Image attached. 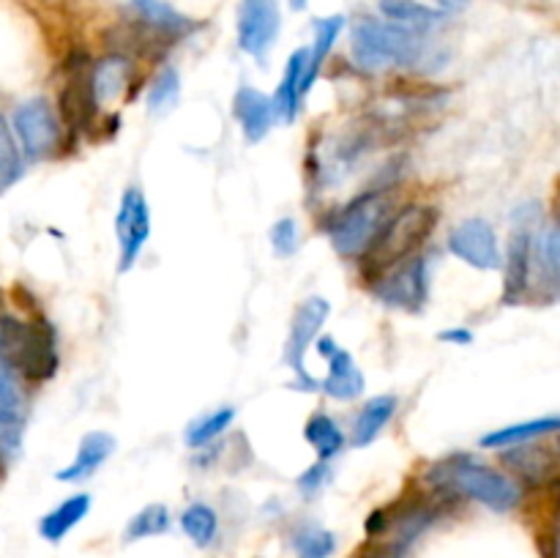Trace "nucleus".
<instances>
[{"label": "nucleus", "mask_w": 560, "mask_h": 558, "mask_svg": "<svg viewBox=\"0 0 560 558\" xmlns=\"http://www.w3.org/2000/svg\"><path fill=\"white\" fill-rule=\"evenodd\" d=\"M350 55L361 69H386V66H413L424 55L421 33L399 27L394 22L359 20L350 31Z\"/></svg>", "instance_id": "nucleus-3"}, {"label": "nucleus", "mask_w": 560, "mask_h": 558, "mask_svg": "<svg viewBox=\"0 0 560 558\" xmlns=\"http://www.w3.org/2000/svg\"><path fill=\"white\" fill-rule=\"evenodd\" d=\"M430 481L438 490H446L452 496L474 498L492 512H512L523 498L520 487L506 474L490 468L470 454H452L448 460L438 463L432 468Z\"/></svg>", "instance_id": "nucleus-1"}, {"label": "nucleus", "mask_w": 560, "mask_h": 558, "mask_svg": "<svg viewBox=\"0 0 560 558\" xmlns=\"http://www.w3.org/2000/svg\"><path fill=\"white\" fill-rule=\"evenodd\" d=\"M14 135L27 159H49L60 146V120L47 98H27L14 109Z\"/></svg>", "instance_id": "nucleus-7"}, {"label": "nucleus", "mask_w": 560, "mask_h": 558, "mask_svg": "<svg viewBox=\"0 0 560 558\" xmlns=\"http://www.w3.org/2000/svg\"><path fill=\"white\" fill-rule=\"evenodd\" d=\"M304 435L306 441L312 443V449L317 452V457L326 460V463L331 457H337L345 446V432L339 430V425L328 414L312 416L304 427Z\"/></svg>", "instance_id": "nucleus-25"}, {"label": "nucleus", "mask_w": 560, "mask_h": 558, "mask_svg": "<svg viewBox=\"0 0 560 558\" xmlns=\"http://www.w3.org/2000/svg\"><path fill=\"white\" fill-rule=\"evenodd\" d=\"M448 252L479 271H495L503 266V252L498 233L487 219L470 217L459 222L448 235Z\"/></svg>", "instance_id": "nucleus-10"}, {"label": "nucleus", "mask_w": 560, "mask_h": 558, "mask_svg": "<svg viewBox=\"0 0 560 558\" xmlns=\"http://www.w3.org/2000/svg\"><path fill=\"white\" fill-rule=\"evenodd\" d=\"M438 224V211L427 206H410L405 211L388 217V222L383 224L377 239L372 241L370 249L364 252L366 271H375L381 277L386 268H392L394 263L405 260V257L416 255L421 244L427 241V235L435 230Z\"/></svg>", "instance_id": "nucleus-4"}, {"label": "nucleus", "mask_w": 560, "mask_h": 558, "mask_svg": "<svg viewBox=\"0 0 560 558\" xmlns=\"http://www.w3.org/2000/svg\"><path fill=\"white\" fill-rule=\"evenodd\" d=\"M88 512H91V496L88 492H74L63 503H58L52 512L44 514L42 523H38V534L47 542L58 545V542H63L69 536V531L74 525H80L88 518Z\"/></svg>", "instance_id": "nucleus-20"}, {"label": "nucleus", "mask_w": 560, "mask_h": 558, "mask_svg": "<svg viewBox=\"0 0 560 558\" xmlns=\"http://www.w3.org/2000/svg\"><path fill=\"white\" fill-rule=\"evenodd\" d=\"M170 531V509L164 503H148L126 525V542H140L148 536H162Z\"/></svg>", "instance_id": "nucleus-29"}, {"label": "nucleus", "mask_w": 560, "mask_h": 558, "mask_svg": "<svg viewBox=\"0 0 560 558\" xmlns=\"http://www.w3.org/2000/svg\"><path fill=\"white\" fill-rule=\"evenodd\" d=\"M180 98V74L175 66H164L159 77L153 80L151 91H148V109L151 113H164L173 109Z\"/></svg>", "instance_id": "nucleus-32"}, {"label": "nucleus", "mask_w": 560, "mask_h": 558, "mask_svg": "<svg viewBox=\"0 0 560 558\" xmlns=\"http://www.w3.org/2000/svg\"><path fill=\"white\" fill-rule=\"evenodd\" d=\"M233 115L238 120L241 131H244L246 142H252V146L260 142L271 131L273 118H277L273 115L271 96H266V93L252 85L238 88V93L233 98Z\"/></svg>", "instance_id": "nucleus-15"}, {"label": "nucleus", "mask_w": 560, "mask_h": 558, "mask_svg": "<svg viewBox=\"0 0 560 558\" xmlns=\"http://www.w3.org/2000/svg\"><path fill=\"white\" fill-rule=\"evenodd\" d=\"M345 25H348L345 14H331V16H323V20H315V42H312V47H310V82L312 85H315L317 71H320V66L326 63L328 53L334 49L337 38L342 36Z\"/></svg>", "instance_id": "nucleus-26"}, {"label": "nucleus", "mask_w": 560, "mask_h": 558, "mask_svg": "<svg viewBox=\"0 0 560 558\" xmlns=\"http://www.w3.org/2000/svg\"><path fill=\"white\" fill-rule=\"evenodd\" d=\"M115 235H118V274H126L140 260L151 239V206L140 189H126L120 197L118 217H115Z\"/></svg>", "instance_id": "nucleus-9"}, {"label": "nucleus", "mask_w": 560, "mask_h": 558, "mask_svg": "<svg viewBox=\"0 0 560 558\" xmlns=\"http://www.w3.org/2000/svg\"><path fill=\"white\" fill-rule=\"evenodd\" d=\"M0 359L31 381H47L58 370L55 332L47 321H14L0 317Z\"/></svg>", "instance_id": "nucleus-2"}, {"label": "nucleus", "mask_w": 560, "mask_h": 558, "mask_svg": "<svg viewBox=\"0 0 560 558\" xmlns=\"http://www.w3.org/2000/svg\"><path fill=\"white\" fill-rule=\"evenodd\" d=\"M282 14L277 0H241L238 5V47L255 60H262L279 38Z\"/></svg>", "instance_id": "nucleus-11"}, {"label": "nucleus", "mask_w": 560, "mask_h": 558, "mask_svg": "<svg viewBox=\"0 0 560 558\" xmlns=\"http://www.w3.org/2000/svg\"><path fill=\"white\" fill-rule=\"evenodd\" d=\"M306 3H310V0H290V9H293V11H304Z\"/></svg>", "instance_id": "nucleus-40"}, {"label": "nucleus", "mask_w": 560, "mask_h": 558, "mask_svg": "<svg viewBox=\"0 0 560 558\" xmlns=\"http://www.w3.org/2000/svg\"><path fill=\"white\" fill-rule=\"evenodd\" d=\"M328 476H331V468H328L326 460H317L315 465H310V468L304 470V474L299 476V490L304 492V496H317V492L326 487Z\"/></svg>", "instance_id": "nucleus-36"}, {"label": "nucleus", "mask_w": 560, "mask_h": 558, "mask_svg": "<svg viewBox=\"0 0 560 558\" xmlns=\"http://www.w3.org/2000/svg\"><path fill=\"white\" fill-rule=\"evenodd\" d=\"M392 200L383 191H366L350 200L328 224V239L337 255L359 257L370 249L383 224L388 222Z\"/></svg>", "instance_id": "nucleus-5"}, {"label": "nucleus", "mask_w": 560, "mask_h": 558, "mask_svg": "<svg viewBox=\"0 0 560 558\" xmlns=\"http://www.w3.org/2000/svg\"><path fill=\"white\" fill-rule=\"evenodd\" d=\"M0 474H3V452H0Z\"/></svg>", "instance_id": "nucleus-41"}, {"label": "nucleus", "mask_w": 560, "mask_h": 558, "mask_svg": "<svg viewBox=\"0 0 560 558\" xmlns=\"http://www.w3.org/2000/svg\"><path fill=\"white\" fill-rule=\"evenodd\" d=\"M233 421H235V408H230V405L197 416V419L191 421L189 427H186V435H184L186 446H189V449L208 446V443L217 441L222 432H228Z\"/></svg>", "instance_id": "nucleus-24"}, {"label": "nucleus", "mask_w": 560, "mask_h": 558, "mask_svg": "<svg viewBox=\"0 0 560 558\" xmlns=\"http://www.w3.org/2000/svg\"><path fill=\"white\" fill-rule=\"evenodd\" d=\"M560 419L558 416H545V419H534V421H523V425H509L501 427V430H492L481 438V446L485 449H512V446H523V443L536 441V438H545L558 432Z\"/></svg>", "instance_id": "nucleus-22"}, {"label": "nucleus", "mask_w": 560, "mask_h": 558, "mask_svg": "<svg viewBox=\"0 0 560 558\" xmlns=\"http://www.w3.org/2000/svg\"><path fill=\"white\" fill-rule=\"evenodd\" d=\"M328 315H331V304H328L323 295H312V299H306L304 304L295 310L293 323H290L288 345H284V361H288L290 370L299 375V388H304V392H315V388H320V383L306 372L304 356H306V348H310V345L317 339V334H320L323 323L328 321Z\"/></svg>", "instance_id": "nucleus-8"}, {"label": "nucleus", "mask_w": 560, "mask_h": 558, "mask_svg": "<svg viewBox=\"0 0 560 558\" xmlns=\"http://www.w3.org/2000/svg\"><path fill=\"white\" fill-rule=\"evenodd\" d=\"M438 339H441V342H448V345H470L474 342V332L465 326L443 328V332L438 334Z\"/></svg>", "instance_id": "nucleus-37"}, {"label": "nucleus", "mask_w": 560, "mask_h": 558, "mask_svg": "<svg viewBox=\"0 0 560 558\" xmlns=\"http://www.w3.org/2000/svg\"><path fill=\"white\" fill-rule=\"evenodd\" d=\"M25 419V392L20 386V377L0 359V452L14 454L20 449Z\"/></svg>", "instance_id": "nucleus-13"}, {"label": "nucleus", "mask_w": 560, "mask_h": 558, "mask_svg": "<svg viewBox=\"0 0 560 558\" xmlns=\"http://www.w3.org/2000/svg\"><path fill=\"white\" fill-rule=\"evenodd\" d=\"M315 345H317V353H320L323 359H331V353H334V350L339 348V345L334 342L331 337H320V339H315Z\"/></svg>", "instance_id": "nucleus-38"}, {"label": "nucleus", "mask_w": 560, "mask_h": 558, "mask_svg": "<svg viewBox=\"0 0 560 558\" xmlns=\"http://www.w3.org/2000/svg\"><path fill=\"white\" fill-rule=\"evenodd\" d=\"M271 246L279 257H290L299 249V224L295 219L284 217L271 228Z\"/></svg>", "instance_id": "nucleus-35"}, {"label": "nucleus", "mask_w": 560, "mask_h": 558, "mask_svg": "<svg viewBox=\"0 0 560 558\" xmlns=\"http://www.w3.org/2000/svg\"><path fill=\"white\" fill-rule=\"evenodd\" d=\"M113 452H115V438L109 435V432H102V430L88 432V435L80 441V446H77L74 460H71L66 468H60L58 474H55V479L58 481L91 479V476L96 474L109 457H113Z\"/></svg>", "instance_id": "nucleus-16"}, {"label": "nucleus", "mask_w": 560, "mask_h": 558, "mask_svg": "<svg viewBox=\"0 0 560 558\" xmlns=\"http://www.w3.org/2000/svg\"><path fill=\"white\" fill-rule=\"evenodd\" d=\"M326 361H328V372H326V377H323L320 388L328 394V397L350 403V399H355L364 394L366 377H364V372L359 370V364H355V359L348 353V350L337 348L331 353V359H326Z\"/></svg>", "instance_id": "nucleus-18"}, {"label": "nucleus", "mask_w": 560, "mask_h": 558, "mask_svg": "<svg viewBox=\"0 0 560 558\" xmlns=\"http://www.w3.org/2000/svg\"><path fill=\"white\" fill-rule=\"evenodd\" d=\"M534 260H539V271L545 274L547 282L558 284V271H560V235L556 224L539 233V239L534 241Z\"/></svg>", "instance_id": "nucleus-34"}, {"label": "nucleus", "mask_w": 560, "mask_h": 558, "mask_svg": "<svg viewBox=\"0 0 560 558\" xmlns=\"http://www.w3.org/2000/svg\"><path fill=\"white\" fill-rule=\"evenodd\" d=\"M310 47H301L290 55L288 66H284V77L279 82L277 93H273V115L282 118L284 124H293L299 118V109L304 96L310 93Z\"/></svg>", "instance_id": "nucleus-14"}, {"label": "nucleus", "mask_w": 560, "mask_h": 558, "mask_svg": "<svg viewBox=\"0 0 560 558\" xmlns=\"http://www.w3.org/2000/svg\"><path fill=\"white\" fill-rule=\"evenodd\" d=\"M96 96H93L91 71H74L60 91V118L71 129H88L93 113H96Z\"/></svg>", "instance_id": "nucleus-17"}, {"label": "nucleus", "mask_w": 560, "mask_h": 558, "mask_svg": "<svg viewBox=\"0 0 560 558\" xmlns=\"http://www.w3.org/2000/svg\"><path fill=\"white\" fill-rule=\"evenodd\" d=\"M381 14L394 25L408 27L413 33H427L446 20L441 9H430L419 0H381Z\"/></svg>", "instance_id": "nucleus-21"}, {"label": "nucleus", "mask_w": 560, "mask_h": 558, "mask_svg": "<svg viewBox=\"0 0 560 558\" xmlns=\"http://www.w3.org/2000/svg\"><path fill=\"white\" fill-rule=\"evenodd\" d=\"M435 3L443 14H452V11H463L470 0H435Z\"/></svg>", "instance_id": "nucleus-39"}, {"label": "nucleus", "mask_w": 560, "mask_h": 558, "mask_svg": "<svg viewBox=\"0 0 560 558\" xmlns=\"http://www.w3.org/2000/svg\"><path fill=\"white\" fill-rule=\"evenodd\" d=\"M397 414V397L394 394H377V397L366 399L361 405V410L353 419V435H350V443L355 449H364L386 430L388 421Z\"/></svg>", "instance_id": "nucleus-19"}, {"label": "nucleus", "mask_w": 560, "mask_h": 558, "mask_svg": "<svg viewBox=\"0 0 560 558\" xmlns=\"http://www.w3.org/2000/svg\"><path fill=\"white\" fill-rule=\"evenodd\" d=\"M22 178V153L14 142L9 120L0 115V191L9 189L14 181Z\"/></svg>", "instance_id": "nucleus-33"}, {"label": "nucleus", "mask_w": 560, "mask_h": 558, "mask_svg": "<svg viewBox=\"0 0 560 558\" xmlns=\"http://www.w3.org/2000/svg\"><path fill=\"white\" fill-rule=\"evenodd\" d=\"M126 58L120 55H109L104 58L96 69L91 71V85H93V96H96L98 104L109 102V98L118 96L126 85Z\"/></svg>", "instance_id": "nucleus-28"}, {"label": "nucleus", "mask_w": 560, "mask_h": 558, "mask_svg": "<svg viewBox=\"0 0 560 558\" xmlns=\"http://www.w3.org/2000/svg\"><path fill=\"white\" fill-rule=\"evenodd\" d=\"M295 558H331L337 550V536L323 525H304L293 534Z\"/></svg>", "instance_id": "nucleus-30"}, {"label": "nucleus", "mask_w": 560, "mask_h": 558, "mask_svg": "<svg viewBox=\"0 0 560 558\" xmlns=\"http://www.w3.org/2000/svg\"><path fill=\"white\" fill-rule=\"evenodd\" d=\"M509 465H512L517 474L528 476V479H539V476H547L552 468H556V457L545 449H534L528 443L523 446H512V452L503 454Z\"/></svg>", "instance_id": "nucleus-31"}, {"label": "nucleus", "mask_w": 560, "mask_h": 558, "mask_svg": "<svg viewBox=\"0 0 560 558\" xmlns=\"http://www.w3.org/2000/svg\"><path fill=\"white\" fill-rule=\"evenodd\" d=\"M534 241L536 235L530 233V224L525 213L520 211V224L514 228L512 241H509V252L503 255V301L506 304H517L530 288V274H534Z\"/></svg>", "instance_id": "nucleus-12"}, {"label": "nucleus", "mask_w": 560, "mask_h": 558, "mask_svg": "<svg viewBox=\"0 0 560 558\" xmlns=\"http://www.w3.org/2000/svg\"><path fill=\"white\" fill-rule=\"evenodd\" d=\"M137 16L145 22L148 27L159 33H167V36H184L191 31L189 16L180 14L178 9L167 3V0H131Z\"/></svg>", "instance_id": "nucleus-23"}, {"label": "nucleus", "mask_w": 560, "mask_h": 558, "mask_svg": "<svg viewBox=\"0 0 560 558\" xmlns=\"http://www.w3.org/2000/svg\"><path fill=\"white\" fill-rule=\"evenodd\" d=\"M180 528L184 534L195 542L197 547L213 545L219 534V514L217 509H211L208 503H191L180 514Z\"/></svg>", "instance_id": "nucleus-27"}, {"label": "nucleus", "mask_w": 560, "mask_h": 558, "mask_svg": "<svg viewBox=\"0 0 560 558\" xmlns=\"http://www.w3.org/2000/svg\"><path fill=\"white\" fill-rule=\"evenodd\" d=\"M372 293L388 306H397L405 312H421L430 301V271L421 255H410L405 260L394 263L392 268L381 274L372 284Z\"/></svg>", "instance_id": "nucleus-6"}]
</instances>
